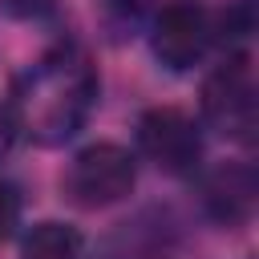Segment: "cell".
Listing matches in <instances>:
<instances>
[{"label": "cell", "instance_id": "obj_7", "mask_svg": "<svg viewBox=\"0 0 259 259\" xmlns=\"http://www.w3.org/2000/svg\"><path fill=\"white\" fill-rule=\"evenodd\" d=\"M20 259H81V231L69 223H36L24 235Z\"/></svg>", "mask_w": 259, "mask_h": 259}, {"label": "cell", "instance_id": "obj_6", "mask_svg": "<svg viewBox=\"0 0 259 259\" xmlns=\"http://www.w3.org/2000/svg\"><path fill=\"white\" fill-rule=\"evenodd\" d=\"M202 194H206V206L219 223H239L255 206V174L247 166H223L206 178Z\"/></svg>", "mask_w": 259, "mask_h": 259}, {"label": "cell", "instance_id": "obj_11", "mask_svg": "<svg viewBox=\"0 0 259 259\" xmlns=\"http://www.w3.org/2000/svg\"><path fill=\"white\" fill-rule=\"evenodd\" d=\"M16 117H12V105L8 101H0V158L12 150V142H16Z\"/></svg>", "mask_w": 259, "mask_h": 259}, {"label": "cell", "instance_id": "obj_9", "mask_svg": "<svg viewBox=\"0 0 259 259\" xmlns=\"http://www.w3.org/2000/svg\"><path fill=\"white\" fill-rule=\"evenodd\" d=\"M150 0H101V12L109 24H138Z\"/></svg>", "mask_w": 259, "mask_h": 259}, {"label": "cell", "instance_id": "obj_4", "mask_svg": "<svg viewBox=\"0 0 259 259\" xmlns=\"http://www.w3.org/2000/svg\"><path fill=\"white\" fill-rule=\"evenodd\" d=\"M138 150L166 174H186L198 166L202 158V138H198V125L174 109V105H162V109H146L138 117Z\"/></svg>", "mask_w": 259, "mask_h": 259}, {"label": "cell", "instance_id": "obj_3", "mask_svg": "<svg viewBox=\"0 0 259 259\" xmlns=\"http://www.w3.org/2000/svg\"><path fill=\"white\" fill-rule=\"evenodd\" d=\"M202 117L231 138H247L255 130V77L243 53L227 57L202 81Z\"/></svg>", "mask_w": 259, "mask_h": 259}, {"label": "cell", "instance_id": "obj_5", "mask_svg": "<svg viewBox=\"0 0 259 259\" xmlns=\"http://www.w3.org/2000/svg\"><path fill=\"white\" fill-rule=\"evenodd\" d=\"M206 45H210V20L194 0L162 4V12L154 16V32H150V49L158 65H166L170 73H186L206 53Z\"/></svg>", "mask_w": 259, "mask_h": 259}, {"label": "cell", "instance_id": "obj_10", "mask_svg": "<svg viewBox=\"0 0 259 259\" xmlns=\"http://www.w3.org/2000/svg\"><path fill=\"white\" fill-rule=\"evenodd\" d=\"M0 8H4V12H12V16L32 20V16H49V12L57 8V0H0Z\"/></svg>", "mask_w": 259, "mask_h": 259}, {"label": "cell", "instance_id": "obj_1", "mask_svg": "<svg viewBox=\"0 0 259 259\" xmlns=\"http://www.w3.org/2000/svg\"><path fill=\"white\" fill-rule=\"evenodd\" d=\"M97 97V69L77 45L49 49L12 93L16 130H28L40 146H57L73 138Z\"/></svg>", "mask_w": 259, "mask_h": 259}, {"label": "cell", "instance_id": "obj_2", "mask_svg": "<svg viewBox=\"0 0 259 259\" xmlns=\"http://www.w3.org/2000/svg\"><path fill=\"white\" fill-rule=\"evenodd\" d=\"M134 182H138V158L117 142H93L73 154L61 186H65L69 202L97 210V206L121 202L134 190Z\"/></svg>", "mask_w": 259, "mask_h": 259}, {"label": "cell", "instance_id": "obj_8", "mask_svg": "<svg viewBox=\"0 0 259 259\" xmlns=\"http://www.w3.org/2000/svg\"><path fill=\"white\" fill-rule=\"evenodd\" d=\"M16 223H20V194L12 182L0 178V243L16 231Z\"/></svg>", "mask_w": 259, "mask_h": 259}]
</instances>
